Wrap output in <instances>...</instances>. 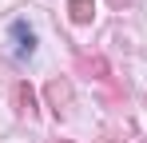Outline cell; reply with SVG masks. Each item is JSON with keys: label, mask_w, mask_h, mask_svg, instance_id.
Returning a JSON list of instances; mask_svg holds the SVG:
<instances>
[{"label": "cell", "mask_w": 147, "mask_h": 143, "mask_svg": "<svg viewBox=\"0 0 147 143\" xmlns=\"http://www.w3.org/2000/svg\"><path fill=\"white\" fill-rule=\"evenodd\" d=\"M8 36H12V52H16V60H28V56L36 52V32L28 28V20H12Z\"/></svg>", "instance_id": "1"}, {"label": "cell", "mask_w": 147, "mask_h": 143, "mask_svg": "<svg viewBox=\"0 0 147 143\" xmlns=\"http://www.w3.org/2000/svg\"><path fill=\"white\" fill-rule=\"evenodd\" d=\"M44 95H48V107L56 111V115H64L68 107H72V84L68 80H48V88H44Z\"/></svg>", "instance_id": "2"}, {"label": "cell", "mask_w": 147, "mask_h": 143, "mask_svg": "<svg viewBox=\"0 0 147 143\" xmlns=\"http://www.w3.org/2000/svg\"><path fill=\"white\" fill-rule=\"evenodd\" d=\"M12 99H16V115L20 119H36V92H32L28 80H20V84L12 88Z\"/></svg>", "instance_id": "3"}, {"label": "cell", "mask_w": 147, "mask_h": 143, "mask_svg": "<svg viewBox=\"0 0 147 143\" xmlns=\"http://www.w3.org/2000/svg\"><path fill=\"white\" fill-rule=\"evenodd\" d=\"M68 16H72V24H92L96 0H68Z\"/></svg>", "instance_id": "4"}, {"label": "cell", "mask_w": 147, "mask_h": 143, "mask_svg": "<svg viewBox=\"0 0 147 143\" xmlns=\"http://www.w3.org/2000/svg\"><path fill=\"white\" fill-rule=\"evenodd\" d=\"M80 64H84L88 72H96V80H107V84H111V68H107L103 56H80Z\"/></svg>", "instance_id": "5"}, {"label": "cell", "mask_w": 147, "mask_h": 143, "mask_svg": "<svg viewBox=\"0 0 147 143\" xmlns=\"http://www.w3.org/2000/svg\"><path fill=\"white\" fill-rule=\"evenodd\" d=\"M123 139H127L123 131H107V135H103V143H123Z\"/></svg>", "instance_id": "6"}, {"label": "cell", "mask_w": 147, "mask_h": 143, "mask_svg": "<svg viewBox=\"0 0 147 143\" xmlns=\"http://www.w3.org/2000/svg\"><path fill=\"white\" fill-rule=\"evenodd\" d=\"M107 4H111V8H123V4H131V0H107Z\"/></svg>", "instance_id": "7"}, {"label": "cell", "mask_w": 147, "mask_h": 143, "mask_svg": "<svg viewBox=\"0 0 147 143\" xmlns=\"http://www.w3.org/2000/svg\"><path fill=\"white\" fill-rule=\"evenodd\" d=\"M56 143H72V139H56Z\"/></svg>", "instance_id": "8"}]
</instances>
